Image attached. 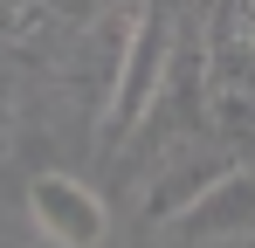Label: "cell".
I'll return each instance as SVG.
<instances>
[{
	"mask_svg": "<svg viewBox=\"0 0 255 248\" xmlns=\"http://www.w3.org/2000/svg\"><path fill=\"white\" fill-rule=\"evenodd\" d=\"M214 124L255 131V14L249 7H221L207 35V76H200Z\"/></svg>",
	"mask_w": 255,
	"mask_h": 248,
	"instance_id": "2",
	"label": "cell"
},
{
	"mask_svg": "<svg viewBox=\"0 0 255 248\" xmlns=\"http://www.w3.org/2000/svg\"><path fill=\"white\" fill-rule=\"evenodd\" d=\"M35 21H42V7H0V28L7 35H28Z\"/></svg>",
	"mask_w": 255,
	"mask_h": 248,
	"instance_id": "5",
	"label": "cell"
},
{
	"mask_svg": "<svg viewBox=\"0 0 255 248\" xmlns=\"http://www.w3.org/2000/svg\"><path fill=\"white\" fill-rule=\"evenodd\" d=\"M179 235H193V242H228V235H255V172H228L221 186H207L200 200L186 207L179 221H172Z\"/></svg>",
	"mask_w": 255,
	"mask_h": 248,
	"instance_id": "4",
	"label": "cell"
},
{
	"mask_svg": "<svg viewBox=\"0 0 255 248\" xmlns=\"http://www.w3.org/2000/svg\"><path fill=\"white\" fill-rule=\"evenodd\" d=\"M28 221H35L55 248H104V235H111L104 200H97L90 186H76L69 172H42V179L28 186Z\"/></svg>",
	"mask_w": 255,
	"mask_h": 248,
	"instance_id": "3",
	"label": "cell"
},
{
	"mask_svg": "<svg viewBox=\"0 0 255 248\" xmlns=\"http://www.w3.org/2000/svg\"><path fill=\"white\" fill-rule=\"evenodd\" d=\"M166 69H172V7H138V21L125 28V55L111 69V104H104V145L111 152L131 145L138 124L152 118Z\"/></svg>",
	"mask_w": 255,
	"mask_h": 248,
	"instance_id": "1",
	"label": "cell"
}]
</instances>
